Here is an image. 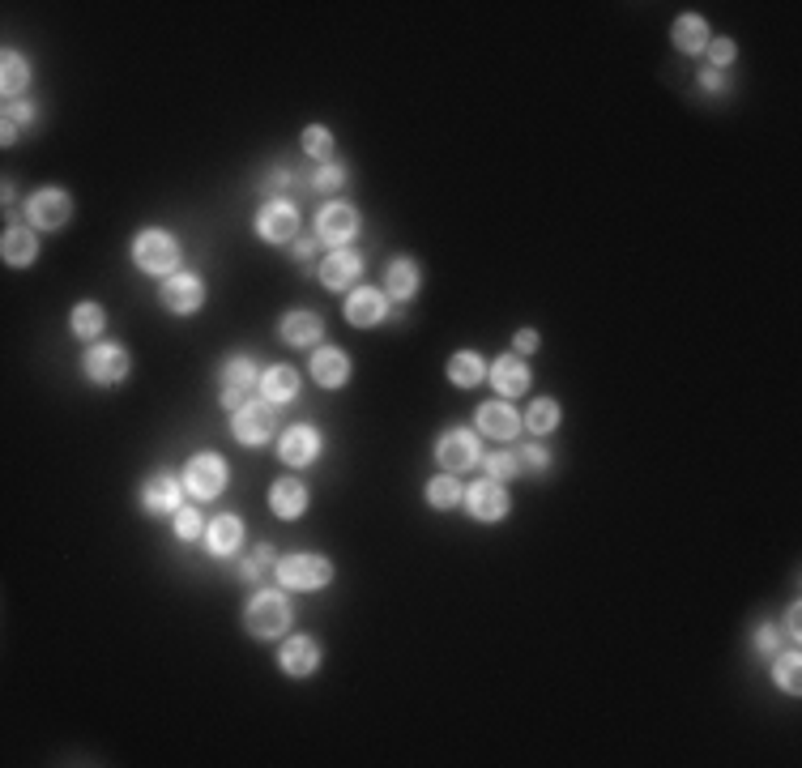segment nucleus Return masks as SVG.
I'll return each instance as SVG.
<instances>
[{"label":"nucleus","mask_w":802,"mask_h":768,"mask_svg":"<svg viewBox=\"0 0 802 768\" xmlns=\"http://www.w3.org/2000/svg\"><path fill=\"white\" fill-rule=\"evenodd\" d=\"M69 210H73V201L64 197L60 188H39V192H30V201H26V214L39 231H60L64 222H69Z\"/></svg>","instance_id":"8"},{"label":"nucleus","mask_w":802,"mask_h":768,"mask_svg":"<svg viewBox=\"0 0 802 768\" xmlns=\"http://www.w3.org/2000/svg\"><path fill=\"white\" fill-rule=\"evenodd\" d=\"M525 427L534 431V436H547V431H555L559 427V402H555V397H538V402L529 406V414H525Z\"/></svg>","instance_id":"32"},{"label":"nucleus","mask_w":802,"mask_h":768,"mask_svg":"<svg viewBox=\"0 0 802 768\" xmlns=\"http://www.w3.org/2000/svg\"><path fill=\"white\" fill-rule=\"evenodd\" d=\"M670 39H675L679 52L696 56L709 47V22L696 18V13H683V18H675V26H670Z\"/></svg>","instance_id":"24"},{"label":"nucleus","mask_w":802,"mask_h":768,"mask_svg":"<svg viewBox=\"0 0 802 768\" xmlns=\"http://www.w3.org/2000/svg\"><path fill=\"white\" fill-rule=\"evenodd\" d=\"M756 649H760V658H777V649H781L777 623H764V628L756 632Z\"/></svg>","instance_id":"38"},{"label":"nucleus","mask_w":802,"mask_h":768,"mask_svg":"<svg viewBox=\"0 0 802 768\" xmlns=\"http://www.w3.org/2000/svg\"><path fill=\"white\" fill-rule=\"evenodd\" d=\"M312 380L325 384V389H342V384L350 380V359H346V350L320 346L316 355H312Z\"/></svg>","instance_id":"17"},{"label":"nucleus","mask_w":802,"mask_h":768,"mask_svg":"<svg viewBox=\"0 0 802 768\" xmlns=\"http://www.w3.org/2000/svg\"><path fill=\"white\" fill-rule=\"evenodd\" d=\"M282 461L286 466H312L316 461V453H320V436H316V427H291L282 436Z\"/></svg>","instance_id":"18"},{"label":"nucleus","mask_w":802,"mask_h":768,"mask_svg":"<svg viewBox=\"0 0 802 768\" xmlns=\"http://www.w3.org/2000/svg\"><path fill=\"white\" fill-rule=\"evenodd\" d=\"M0 252H5L9 265H30L39 256V239H35V231H26V227H9L5 239H0Z\"/></svg>","instance_id":"27"},{"label":"nucleus","mask_w":802,"mask_h":768,"mask_svg":"<svg viewBox=\"0 0 802 768\" xmlns=\"http://www.w3.org/2000/svg\"><path fill=\"white\" fill-rule=\"evenodd\" d=\"M180 495H184V478H171L163 474H150V483L141 487V508L146 512H180Z\"/></svg>","instance_id":"15"},{"label":"nucleus","mask_w":802,"mask_h":768,"mask_svg":"<svg viewBox=\"0 0 802 768\" xmlns=\"http://www.w3.org/2000/svg\"><path fill=\"white\" fill-rule=\"evenodd\" d=\"M278 581H282V589H325L333 581V564L325 555L295 551L278 564Z\"/></svg>","instance_id":"2"},{"label":"nucleus","mask_w":802,"mask_h":768,"mask_svg":"<svg viewBox=\"0 0 802 768\" xmlns=\"http://www.w3.org/2000/svg\"><path fill=\"white\" fill-rule=\"evenodd\" d=\"M256 235L269 239V244H291L299 235V210L291 201H269L261 214H256Z\"/></svg>","instance_id":"10"},{"label":"nucleus","mask_w":802,"mask_h":768,"mask_svg":"<svg viewBox=\"0 0 802 768\" xmlns=\"http://www.w3.org/2000/svg\"><path fill=\"white\" fill-rule=\"evenodd\" d=\"M69 325H73V333H77V338L94 342V338H99V333H103V308H99V303H77Z\"/></svg>","instance_id":"33"},{"label":"nucleus","mask_w":802,"mask_h":768,"mask_svg":"<svg viewBox=\"0 0 802 768\" xmlns=\"http://www.w3.org/2000/svg\"><path fill=\"white\" fill-rule=\"evenodd\" d=\"M312 248H316V244H312V239H303V235H299V244H295L291 252L299 256V261H308V256H312Z\"/></svg>","instance_id":"48"},{"label":"nucleus","mask_w":802,"mask_h":768,"mask_svg":"<svg viewBox=\"0 0 802 768\" xmlns=\"http://www.w3.org/2000/svg\"><path fill=\"white\" fill-rule=\"evenodd\" d=\"M269 508H274L282 521H295V517H303V508H308V491H303V483H295V478H282V483H274V491H269Z\"/></svg>","instance_id":"25"},{"label":"nucleus","mask_w":802,"mask_h":768,"mask_svg":"<svg viewBox=\"0 0 802 768\" xmlns=\"http://www.w3.org/2000/svg\"><path fill=\"white\" fill-rule=\"evenodd\" d=\"M512 346H517L521 355H529V350H538V333H534V329H521L517 338H512Z\"/></svg>","instance_id":"43"},{"label":"nucleus","mask_w":802,"mask_h":768,"mask_svg":"<svg viewBox=\"0 0 802 768\" xmlns=\"http://www.w3.org/2000/svg\"><path fill=\"white\" fill-rule=\"evenodd\" d=\"M0 141H5V146H13V141H18V124H13L9 116L0 120Z\"/></svg>","instance_id":"46"},{"label":"nucleus","mask_w":802,"mask_h":768,"mask_svg":"<svg viewBox=\"0 0 802 768\" xmlns=\"http://www.w3.org/2000/svg\"><path fill=\"white\" fill-rule=\"evenodd\" d=\"M483 470H487L491 483H508V478L521 470V461L512 453H491V457H483Z\"/></svg>","instance_id":"36"},{"label":"nucleus","mask_w":802,"mask_h":768,"mask_svg":"<svg viewBox=\"0 0 802 768\" xmlns=\"http://www.w3.org/2000/svg\"><path fill=\"white\" fill-rule=\"evenodd\" d=\"M709 56H713V64H734V43L730 39H709Z\"/></svg>","instance_id":"41"},{"label":"nucleus","mask_w":802,"mask_h":768,"mask_svg":"<svg viewBox=\"0 0 802 768\" xmlns=\"http://www.w3.org/2000/svg\"><path fill=\"white\" fill-rule=\"evenodd\" d=\"M461 500H465V495H461V483H457L453 474H440V478H431V483H427V504L431 508L448 512V508H457Z\"/></svg>","instance_id":"31"},{"label":"nucleus","mask_w":802,"mask_h":768,"mask_svg":"<svg viewBox=\"0 0 802 768\" xmlns=\"http://www.w3.org/2000/svg\"><path fill=\"white\" fill-rule=\"evenodd\" d=\"M231 431H235L239 444H265L269 436H274V406L269 402H244L235 410Z\"/></svg>","instance_id":"9"},{"label":"nucleus","mask_w":802,"mask_h":768,"mask_svg":"<svg viewBox=\"0 0 802 768\" xmlns=\"http://www.w3.org/2000/svg\"><path fill=\"white\" fill-rule=\"evenodd\" d=\"M436 461H440L448 474H461V470L478 466V461H483L478 436H474V431H465V427H448L444 436L436 440Z\"/></svg>","instance_id":"5"},{"label":"nucleus","mask_w":802,"mask_h":768,"mask_svg":"<svg viewBox=\"0 0 802 768\" xmlns=\"http://www.w3.org/2000/svg\"><path fill=\"white\" fill-rule=\"evenodd\" d=\"M384 282H389V295H393V299H414V295H419V265L401 256V261L389 265Z\"/></svg>","instance_id":"29"},{"label":"nucleus","mask_w":802,"mask_h":768,"mask_svg":"<svg viewBox=\"0 0 802 768\" xmlns=\"http://www.w3.org/2000/svg\"><path fill=\"white\" fill-rule=\"evenodd\" d=\"M239 542H244V521L231 517V512L227 517H218V521H210V530H205V547H210V555H218V559L235 555Z\"/></svg>","instance_id":"20"},{"label":"nucleus","mask_w":802,"mask_h":768,"mask_svg":"<svg viewBox=\"0 0 802 768\" xmlns=\"http://www.w3.org/2000/svg\"><path fill=\"white\" fill-rule=\"evenodd\" d=\"M261 384V372H256L252 359H231L227 367H222V406L227 410H239L244 406L248 389H256Z\"/></svg>","instance_id":"13"},{"label":"nucleus","mask_w":802,"mask_h":768,"mask_svg":"<svg viewBox=\"0 0 802 768\" xmlns=\"http://www.w3.org/2000/svg\"><path fill=\"white\" fill-rule=\"evenodd\" d=\"M700 86H704V90H726V77H721L717 69H704V73H700Z\"/></svg>","instance_id":"45"},{"label":"nucleus","mask_w":802,"mask_h":768,"mask_svg":"<svg viewBox=\"0 0 802 768\" xmlns=\"http://www.w3.org/2000/svg\"><path fill=\"white\" fill-rule=\"evenodd\" d=\"M478 427H483L487 436H495V440H512L521 431V419H517V410H512L508 402H487V406H478Z\"/></svg>","instance_id":"21"},{"label":"nucleus","mask_w":802,"mask_h":768,"mask_svg":"<svg viewBox=\"0 0 802 768\" xmlns=\"http://www.w3.org/2000/svg\"><path fill=\"white\" fill-rule=\"evenodd\" d=\"M465 508H470V517L474 521H483V525H495V521H504L508 517V491L500 487V483H491V478H483V483H474L470 487V495H465Z\"/></svg>","instance_id":"11"},{"label":"nucleus","mask_w":802,"mask_h":768,"mask_svg":"<svg viewBox=\"0 0 802 768\" xmlns=\"http://www.w3.org/2000/svg\"><path fill=\"white\" fill-rule=\"evenodd\" d=\"M205 303V286L197 274H171L163 282V308L175 316H192Z\"/></svg>","instance_id":"12"},{"label":"nucleus","mask_w":802,"mask_h":768,"mask_svg":"<svg viewBox=\"0 0 802 768\" xmlns=\"http://www.w3.org/2000/svg\"><path fill=\"white\" fill-rule=\"evenodd\" d=\"M222 487H227V461L218 453H197L184 466V491L192 500H214V495H222Z\"/></svg>","instance_id":"3"},{"label":"nucleus","mask_w":802,"mask_h":768,"mask_svg":"<svg viewBox=\"0 0 802 768\" xmlns=\"http://www.w3.org/2000/svg\"><path fill=\"white\" fill-rule=\"evenodd\" d=\"M359 274H363V256L359 252L338 248V252H329L325 261H320V282H325L329 291H350V286L359 282Z\"/></svg>","instance_id":"14"},{"label":"nucleus","mask_w":802,"mask_h":768,"mask_svg":"<svg viewBox=\"0 0 802 768\" xmlns=\"http://www.w3.org/2000/svg\"><path fill=\"white\" fill-rule=\"evenodd\" d=\"M133 261H137V269H146V274H175L180 269V244H175V235L171 231H163V227H150V231H141L137 239H133Z\"/></svg>","instance_id":"1"},{"label":"nucleus","mask_w":802,"mask_h":768,"mask_svg":"<svg viewBox=\"0 0 802 768\" xmlns=\"http://www.w3.org/2000/svg\"><path fill=\"white\" fill-rule=\"evenodd\" d=\"M491 384H495V389H500L504 397H517V393L529 389V367H525L517 355L495 359V363H491Z\"/></svg>","instance_id":"23"},{"label":"nucleus","mask_w":802,"mask_h":768,"mask_svg":"<svg viewBox=\"0 0 802 768\" xmlns=\"http://www.w3.org/2000/svg\"><path fill=\"white\" fill-rule=\"evenodd\" d=\"M82 367L94 384H120L128 376V367H133V359H128V350L116 342H90Z\"/></svg>","instance_id":"6"},{"label":"nucleus","mask_w":802,"mask_h":768,"mask_svg":"<svg viewBox=\"0 0 802 768\" xmlns=\"http://www.w3.org/2000/svg\"><path fill=\"white\" fill-rule=\"evenodd\" d=\"M346 320H350V325H359V329L380 325V320H384V295L372 291V286H359V291H350V299H346Z\"/></svg>","instance_id":"19"},{"label":"nucleus","mask_w":802,"mask_h":768,"mask_svg":"<svg viewBox=\"0 0 802 768\" xmlns=\"http://www.w3.org/2000/svg\"><path fill=\"white\" fill-rule=\"evenodd\" d=\"M261 393L269 406H286L299 397V372L295 367H269V372L261 376Z\"/></svg>","instance_id":"22"},{"label":"nucleus","mask_w":802,"mask_h":768,"mask_svg":"<svg viewBox=\"0 0 802 768\" xmlns=\"http://www.w3.org/2000/svg\"><path fill=\"white\" fill-rule=\"evenodd\" d=\"M0 73H5V77H0V86H5L9 99H13V94H22V90L30 86V64H26V56L13 52V47H9L5 56H0Z\"/></svg>","instance_id":"30"},{"label":"nucleus","mask_w":802,"mask_h":768,"mask_svg":"<svg viewBox=\"0 0 802 768\" xmlns=\"http://www.w3.org/2000/svg\"><path fill=\"white\" fill-rule=\"evenodd\" d=\"M175 534H180L184 542L197 538L201 534V512L197 508H180V512H175Z\"/></svg>","instance_id":"37"},{"label":"nucleus","mask_w":802,"mask_h":768,"mask_svg":"<svg viewBox=\"0 0 802 768\" xmlns=\"http://www.w3.org/2000/svg\"><path fill=\"white\" fill-rule=\"evenodd\" d=\"M316 666H320V645L312 636H291L282 645V670L291 679H308V675H316Z\"/></svg>","instance_id":"16"},{"label":"nucleus","mask_w":802,"mask_h":768,"mask_svg":"<svg viewBox=\"0 0 802 768\" xmlns=\"http://www.w3.org/2000/svg\"><path fill=\"white\" fill-rule=\"evenodd\" d=\"M483 376H487V367L474 350H457V355L448 359V380H453L457 389H474V384H483Z\"/></svg>","instance_id":"28"},{"label":"nucleus","mask_w":802,"mask_h":768,"mask_svg":"<svg viewBox=\"0 0 802 768\" xmlns=\"http://www.w3.org/2000/svg\"><path fill=\"white\" fill-rule=\"evenodd\" d=\"M5 116H9L13 124H26L30 116H35V107H30V103H9V107H5Z\"/></svg>","instance_id":"42"},{"label":"nucleus","mask_w":802,"mask_h":768,"mask_svg":"<svg viewBox=\"0 0 802 768\" xmlns=\"http://www.w3.org/2000/svg\"><path fill=\"white\" fill-rule=\"evenodd\" d=\"M303 150H308L312 158H325V163H329V158H333V133H329V128H320V124H308V128H303Z\"/></svg>","instance_id":"35"},{"label":"nucleus","mask_w":802,"mask_h":768,"mask_svg":"<svg viewBox=\"0 0 802 768\" xmlns=\"http://www.w3.org/2000/svg\"><path fill=\"white\" fill-rule=\"evenodd\" d=\"M355 231H359V214L350 210V205H342V201H333V205H325V210L316 214V239L320 244H329L333 252H338L342 244H350Z\"/></svg>","instance_id":"7"},{"label":"nucleus","mask_w":802,"mask_h":768,"mask_svg":"<svg viewBox=\"0 0 802 768\" xmlns=\"http://www.w3.org/2000/svg\"><path fill=\"white\" fill-rule=\"evenodd\" d=\"M785 636H790V640H798V636H802V623H798V602L790 606V611H785Z\"/></svg>","instance_id":"44"},{"label":"nucleus","mask_w":802,"mask_h":768,"mask_svg":"<svg viewBox=\"0 0 802 768\" xmlns=\"http://www.w3.org/2000/svg\"><path fill=\"white\" fill-rule=\"evenodd\" d=\"M320 333H325V325H320L316 312H286L282 316V342L286 346H312V342H320Z\"/></svg>","instance_id":"26"},{"label":"nucleus","mask_w":802,"mask_h":768,"mask_svg":"<svg viewBox=\"0 0 802 768\" xmlns=\"http://www.w3.org/2000/svg\"><path fill=\"white\" fill-rule=\"evenodd\" d=\"M521 466H525V470H547V466H551L547 448H538V444H525V448H521Z\"/></svg>","instance_id":"40"},{"label":"nucleus","mask_w":802,"mask_h":768,"mask_svg":"<svg viewBox=\"0 0 802 768\" xmlns=\"http://www.w3.org/2000/svg\"><path fill=\"white\" fill-rule=\"evenodd\" d=\"M320 192H329V188H338V184H346V167H338V163H325L316 171V180H312Z\"/></svg>","instance_id":"39"},{"label":"nucleus","mask_w":802,"mask_h":768,"mask_svg":"<svg viewBox=\"0 0 802 768\" xmlns=\"http://www.w3.org/2000/svg\"><path fill=\"white\" fill-rule=\"evenodd\" d=\"M286 184H291V171L286 167H278L274 175H269V188H286Z\"/></svg>","instance_id":"47"},{"label":"nucleus","mask_w":802,"mask_h":768,"mask_svg":"<svg viewBox=\"0 0 802 768\" xmlns=\"http://www.w3.org/2000/svg\"><path fill=\"white\" fill-rule=\"evenodd\" d=\"M773 683L781 687V692L798 696V687H802V662H798V653H777V666H773Z\"/></svg>","instance_id":"34"},{"label":"nucleus","mask_w":802,"mask_h":768,"mask_svg":"<svg viewBox=\"0 0 802 768\" xmlns=\"http://www.w3.org/2000/svg\"><path fill=\"white\" fill-rule=\"evenodd\" d=\"M244 623H248V632L261 636V640L282 636L286 623H291V606H286L282 594H256L248 602V611H244Z\"/></svg>","instance_id":"4"}]
</instances>
